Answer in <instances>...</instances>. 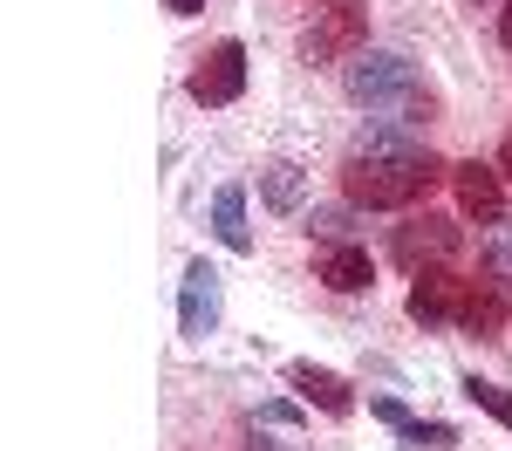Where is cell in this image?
<instances>
[{"label":"cell","mask_w":512,"mask_h":451,"mask_svg":"<svg viewBox=\"0 0 512 451\" xmlns=\"http://www.w3.org/2000/svg\"><path fill=\"white\" fill-rule=\"evenodd\" d=\"M451 185H458V205L472 212V219H506V178H499V164H451Z\"/></svg>","instance_id":"cell-8"},{"label":"cell","mask_w":512,"mask_h":451,"mask_svg":"<svg viewBox=\"0 0 512 451\" xmlns=\"http://www.w3.org/2000/svg\"><path fill=\"white\" fill-rule=\"evenodd\" d=\"M349 226H355L349 205H315L308 212V233H328V240H349Z\"/></svg>","instance_id":"cell-17"},{"label":"cell","mask_w":512,"mask_h":451,"mask_svg":"<svg viewBox=\"0 0 512 451\" xmlns=\"http://www.w3.org/2000/svg\"><path fill=\"white\" fill-rule=\"evenodd\" d=\"M465 397H472V404L485 410V417H499V424L512 431V390H499V383H485V376H465Z\"/></svg>","instance_id":"cell-15"},{"label":"cell","mask_w":512,"mask_h":451,"mask_svg":"<svg viewBox=\"0 0 512 451\" xmlns=\"http://www.w3.org/2000/svg\"><path fill=\"white\" fill-rule=\"evenodd\" d=\"M499 178L512 185V130H506V144H499Z\"/></svg>","instance_id":"cell-21"},{"label":"cell","mask_w":512,"mask_h":451,"mask_svg":"<svg viewBox=\"0 0 512 451\" xmlns=\"http://www.w3.org/2000/svg\"><path fill=\"white\" fill-rule=\"evenodd\" d=\"M403 445H410V451H451V445H458V431H451V424H424V417H417V424L403 431Z\"/></svg>","instance_id":"cell-16"},{"label":"cell","mask_w":512,"mask_h":451,"mask_svg":"<svg viewBox=\"0 0 512 451\" xmlns=\"http://www.w3.org/2000/svg\"><path fill=\"white\" fill-rule=\"evenodd\" d=\"M219 315H226V274L212 260H192L185 267V287H178V335L205 342L219 328Z\"/></svg>","instance_id":"cell-4"},{"label":"cell","mask_w":512,"mask_h":451,"mask_svg":"<svg viewBox=\"0 0 512 451\" xmlns=\"http://www.w3.org/2000/svg\"><path fill=\"white\" fill-rule=\"evenodd\" d=\"M369 410H376V417H383V424H390L396 438H403V431H410V424H417V417H410V410L396 404V397H376V404H369Z\"/></svg>","instance_id":"cell-18"},{"label":"cell","mask_w":512,"mask_h":451,"mask_svg":"<svg viewBox=\"0 0 512 451\" xmlns=\"http://www.w3.org/2000/svg\"><path fill=\"white\" fill-rule=\"evenodd\" d=\"M192 103H205V110H226V103H239V89H246V48L239 41H219L212 55H198L192 69Z\"/></svg>","instance_id":"cell-6"},{"label":"cell","mask_w":512,"mask_h":451,"mask_svg":"<svg viewBox=\"0 0 512 451\" xmlns=\"http://www.w3.org/2000/svg\"><path fill=\"white\" fill-rule=\"evenodd\" d=\"M212 233L233 253H253V226H246V185H219L212 192Z\"/></svg>","instance_id":"cell-12"},{"label":"cell","mask_w":512,"mask_h":451,"mask_svg":"<svg viewBox=\"0 0 512 451\" xmlns=\"http://www.w3.org/2000/svg\"><path fill=\"white\" fill-rule=\"evenodd\" d=\"M458 219H444V212H424V219H410V226H396V267H410V274H424V267H444L451 253H458Z\"/></svg>","instance_id":"cell-5"},{"label":"cell","mask_w":512,"mask_h":451,"mask_svg":"<svg viewBox=\"0 0 512 451\" xmlns=\"http://www.w3.org/2000/svg\"><path fill=\"white\" fill-rule=\"evenodd\" d=\"M342 89H349L355 110H369V117H383V123H431L444 110L437 89L424 82V69L410 55H396V48H362L342 69Z\"/></svg>","instance_id":"cell-1"},{"label":"cell","mask_w":512,"mask_h":451,"mask_svg":"<svg viewBox=\"0 0 512 451\" xmlns=\"http://www.w3.org/2000/svg\"><path fill=\"white\" fill-rule=\"evenodd\" d=\"M315 281H321V287H335V294H362V287L376 281V267H369V253H362V246L328 240V246L315 253Z\"/></svg>","instance_id":"cell-11"},{"label":"cell","mask_w":512,"mask_h":451,"mask_svg":"<svg viewBox=\"0 0 512 451\" xmlns=\"http://www.w3.org/2000/svg\"><path fill=\"white\" fill-rule=\"evenodd\" d=\"M369 48V7L362 0H321L308 28V62H355Z\"/></svg>","instance_id":"cell-3"},{"label":"cell","mask_w":512,"mask_h":451,"mask_svg":"<svg viewBox=\"0 0 512 451\" xmlns=\"http://www.w3.org/2000/svg\"><path fill=\"white\" fill-rule=\"evenodd\" d=\"M287 390H294L301 404L328 410V417H349L355 410V390L335 376V369H321V363H287Z\"/></svg>","instance_id":"cell-9"},{"label":"cell","mask_w":512,"mask_h":451,"mask_svg":"<svg viewBox=\"0 0 512 451\" xmlns=\"http://www.w3.org/2000/svg\"><path fill=\"white\" fill-rule=\"evenodd\" d=\"M301 199H308V171H301V164L274 158L260 171V205H267V212H301Z\"/></svg>","instance_id":"cell-13"},{"label":"cell","mask_w":512,"mask_h":451,"mask_svg":"<svg viewBox=\"0 0 512 451\" xmlns=\"http://www.w3.org/2000/svg\"><path fill=\"white\" fill-rule=\"evenodd\" d=\"M465 287H472V281H458L451 267H424V274H417V287H410V322H417V328L458 322V308H465Z\"/></svg>","instance_id":"cell-7"},{"label":"cell","mask_w":512,"mask_h":451,"mask_svg":"<svg viewBox=\"0 0 512 451\" xmlns=\"http://www.w3.org/2000/svg\"><path fill=\"white\" fill-rule=\"evenodd\" d=\"M444 178H451V164L437 151H424V144L417 151H355L342 164V192L362 212H403V205L431 199Z\"/></svg>","instance_id":"cell-2"},{"label":"cell","mask_w":512,"mask_h":451,"mask_svg":"<svg viewBox=\"0 0 512 451\" xmlns=\"http://www.w3.org/2000/svg\"><path fill=\"white\" fill-rule=\"evenodd\" d=\"M164 7H171L178 21H192V14H205V0H164Z\"/></svg>","instance_id":"cell-20"},{"label":"cell","mask_w":512,"mask_h":451,"mask_svg":"<svg viewBox=\"0 0 512 451\" xmlns=\"http://www.w3.org/2000/svg\"><path fill=\"white\" fill-rule=\"evenodd\" d=\"M485 274L512 281V219H492L485 226Z\"/></svg>","instance_id":"cell-14"},{"label":"cell","mask_w":512,"mask_h":451,"mask_svg":"<svg viewBox=\"0 0 512 451\" xmlns=\"http://www.w3.org/2000/svg\"><path fill=\"white\" fill-rule=\"evenodd\" d=\"M458 328H465V335H478V342H499V335H506V281H499V274L465 287Z\"/></svg>","instance_id":"cell-10"},{"label":"cell","mask_w":512,"mask_h":451,"mask_svg":"<svg viewBox=\"0 0 512 451\" xmlns=\"http://www.w3.org/2000/svg\"><path fill=\"white\" fill-rule=\"evenodd\" d=\"M260 424H301V410H294V404H267V410H260Z\"/></svg>","instance_id":"cell-19"},{"label":"cell","mask_w":512,"mask_h":451,"mask_svg":"<svg viewBox=\"0 0 512 451\" xmlns=\"http://www.w3.org/2000/svg\"><path fill=\"white\" fill-rule=\"evenodd\" d=\"M499 41H506V48H512V0H506V7H499Z\"/></svg>","instance_id":"cell-22"}]
</instances>
